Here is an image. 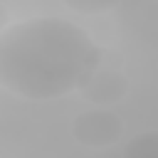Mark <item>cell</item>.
I'll return each mask as SVG.
<instances>
[{
	"label": "cell",
	"instance_id": "cell-1",
	"mask_svg": "<svg viewBox=\"0 0 158 158\" xmlns=\"http://www.w3.org/2000/svg\"><path fill=\"white\" fill-rule=\"evenodd\" d=\"M101 54L89 32L72 20L30 17L0 35V84L22 99H59L89 84Z\"/></svg>",
	"mask_w": 158,
	"mask_h": 158
},
{
	"label": "cell",
	"instance_id": "cell-2",
	"mask_svg": "<svg viewBox=\"0 0 158 158\" xmlns=\"http://www.w3.org/2000/svg\"><path fill=\"white\" fill-rule=\"evenodd\" d=\"M72 133L81 146L106 148V146H111V143H116L121 138L123 123L109 109H91V111H84V114H79L74 118Z\"/></svg>",
	"mask_w": 158,
	"mask_h": 158
},
{
	"label": "cell",
	"instance_id": "cell-3",
	"mask_svg": "<svg viewBox=\"0 0 158 158\" xmlns=\"http://www.w3.org/2000/svg\"><path fill=\"white\" fill-rule=\"evenodd\" d=\"M128 91V79L116 69H99L89 84L81 89V96L96 104L99 109H106L111 104H118Z\"/></svg>",
	"mask_w": 158,
	"mask_h": 158
},
{
	"label": "cell",
	"instance_id": "cell-4",
	"mask_svg": "<svg viewBox=\"0 0 158 158\" xmlns=\"http://www.w3.org/2000/svg\"><path fill=\"white\" fill-rule=\"evenodd\" d=\"M123 158H158V131H146L123 146Z\"/></svg>",
	"mask_w": 158,
	"mask_h": 158
},
{
	"label": "cell",
	"instance_id": "cell-5",
	"mask_svg": "<svg viewBox=\"0 0 158 158\" xmlns=\"http://www.w3.org/2000/svg\"><path fill=\"white\" fill-rule=\"evenodd\" d=\"M67 7H72V10H77V12H106V10H111L114 7V2H99V0H94V2H84V0H67Z\"/></svg>",
	"mask_w": 158,
	"mask_h": 158
}]
</instances>
